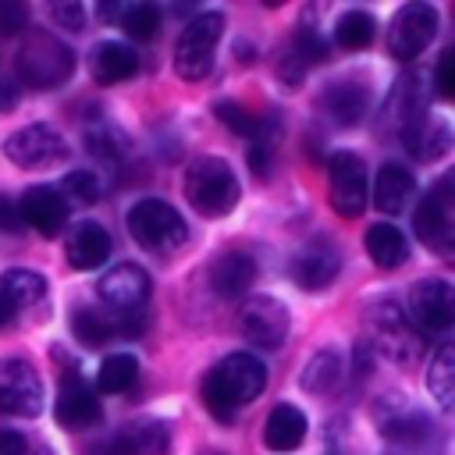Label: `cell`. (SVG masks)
<instances>
[{
    "mask_svg": "<svg viewBox=\"0 0 455 455\" xmlns=\"http://www.w3.org/2000/svg\"><path fill=\"white\" fill-rule=\"evenodd\" d=\"M363 249L370 252V259L380 267V270H395L409 259V242L405 235L395 228V224H370L366 235H363Z\"/></svg>",
    "mask_w": 455,
    "mask_h": 455,
    "instance_id": "obj_27",
    "label": "cell"
},
{
    "mask_svg": "<svg viewBox=\"0 0 455 455\" xmlns=\"http://www.w3.org/2000/svg\"><path fill=\"white\" fill-rule=\"evenodd\" d=\"M50 14H53V21H57L60 28H68V32H78V28L85 25V11H82V4H75V0L53 4Z\"/></svg>",
    "mask_w": 455,
    "mask_h": 455,
    "instance_id": "obj_42",
    "label": "cell"
},
{
    "mask_svg": "<svg viewBox=\"0 0 455 455\" xmlns=\"http://www.w3.org/2000/svg\"><path fill=\"white\" fill-rule=\"evenodd\" d=\"M4 153L18 167H46V164L60 160L68 153V146H64L60 132H53L50 124H25L7 135Z\"/></svg>",
    "mask_w": 455,
    "mask_h": 455,
    "instance_id": "obj_15",
    "label": "cell"
},
{
    "mask_svg": "<svg viewBox=\"0 0 455 455\" xmlns=\"http://www.w3.org/2000/svg\"><path fill=\"white\" fill-rule=\"evenodd\" d=\"M409 313L423 331H444L455 320L451 284L441 277H423L409 288Z\"/></svg>",
    "mask_w": 455,
    "mask_h": 455,
    "instance_id": "obj_16",
    "label": "cell"
},
{
    "mask_svg": "<svg viewBox=\"0 0 455 455\" xmlns=\"http://www.w3.org/2000/svg\"><path fill=\"white\" fill-rule=\"evenodd\" d=\"M210 455H217V451H210Z\"/></svg>",
    "mask_w": 455,
    "mask_h": 455,
    "instance_id": "obj_48",
    "label": "cell"
},
{
    "mask_svg": "<svg viewBox=\"0 0 455 455\" xmlns=\"http://www.w3.org/2000/svg\"><path fill=\"white\" fill-rule=\"evenodd\" d=\"M89 71L100 85H114V82H124L139 71V53L128 46V43H117V39H107V43H96L92 53H89Z\"/></svg>",
    "mask_w": 455,
    "mask_h": 455,
    "instance_id": "obj_25",
    "label": "cell"
},
{
    "mask_svg": "<svg viewBox=\"0 0 455 455\" xmlns=\"http://www.w3.org/2000/svg\"><path fill=\"white\" fill-rule=\"evenodd\" d=\"M427 387L441 409H451V402H455V348L451 345H441L434 352V359L427 366Z\"/></svg>",
    "mask_w": 455,
    "mask_h": 455,
    "instance_id": "obj_31",
    "label": "cell"
},
{
    "mask_svg": "<svg viewBox=\"0 0 455 455\" xmlns=\"http://www.w3.org/2000/svg\"><path fill=\"white\" fill-rule=\"evenodd\" d=\"M437 36V11L430 4H405L391 21V53L398 60L419 57Z\"/></svg>",
    "mask_w": 455,
    "mask_h": 455,
    "instance_id": "obj_14",
    "label": "cell"
},
{
    "mask_svg": "<svg viewBox=\"0 0 455 455\" xmlns=\"http://www.w3.org/2000/svg\"><path fill=\"white\" fill-rule=\"evenodd\" d=\"M117 25H121L132 39L149 43V39L160 32V11H156L153 4H121Z\"/></svg>",
    "mask_w": 455,
    "mask_h": 455,
    "instance_id": "obj_35",
    "label": "cell"
},
{
    "mask_svg": "<svg viewBox=\"0 0 455 455\" xmlns=\"http://www.w3.org/2000/svg\"><path fill=\"white\" fill-rule=\"evenodd\" d=\"M0 412L39 416L43 412V380L25 359H0Z\"/></svg>",
    "mask_w": 455,
    "mask_h": 455,
    "instance_id": "obj_10",
    "label": "cell"
},
{
    "mask_svg": "<svg viewBox=\"0 0 455 455\" xmlns=\"http://www.w3.org/2000/svg\"><path fill=\"white\" fill-rule=\"evenodd\" d=\"M377 423H380V434L387 441H402V444L423 441L434 430L430 427V416L419 412V409H412L405 398H384L377 405Z\"/></svg>",
    "mask_w": 455,
    "mask_h": 455,
    "instance_id": "obj_21",
    "label": "cell"
},
{
    "mask_svg": "<svg viewBox=\"0 0 455 455\" xmlns=\"http://www.w3.org/2000/svg\"><path fill=\"white\" fill-rule=\"evenodd\" d=\"M64 256L75 270H96L103 267V259L110 256V235L103 224L96 220H82L68 231V242H64Z\"/></svg>",
    "mask_w": 455,
    "mask_h": 455,
    "instance_id": "obj_22",
    "label": "cell"
},
{
    "mask_svg": "<svg viewBox=\"0 0 455 455\" xmlns=\"http://www.w3.org/2000/svg\"><path fill=\"white\" fill-rule=\"evenodd\" d=\"M263 387L267 366L252 352H231L203 377V405L217 423H231L242 405L263 395Z\"/></svg>",
    "mask_w": 455,
    "mask_h": 455,
    "instance_id": "obj_1",
    "label": "cell"
},
{
    "mask_svg": "<svg viewBox=\"0 0 455 455\" xmlns=\"http://www.w3.org/2000/svg\"><path fill=\"white\" fill-rule=\"evenodd\" d=\"M18 107V85L14 82H0V114H7V110H14Z\"/></svg>",
    "mask_w": 455,
    "mask_h": 455,
    "instance_id": "obj_46",
    "label": "cell"
},
{
    "mask_svg": "<svg viewBox=\"0 0 455 455\" xmlns=\"http://www.w3.org/2000/svg\"><path fill=\"white\" fill-rule=\"evenodd\" d=\"M434 85H437V96H441V100H451V96H455V46H448V50L441 53Z\"/></svg>",
    "mask_w": 455,
    "mask_h": 455,
    "instance_id": "obj_41",
    "label": "cell"
},
{
    "mask_svg": "<svg viewBox=\"0 0 455 455\" xmlns=\"http://www.w3.org/2000/svg\"><path fill=\"white\" fill-rule=\"evenodd\" d=\"M171 427L164 419H132L114 441H107V455H167Z\"/></svg>",
    "mask_w": 455,
    "mask_h": 455,
    "instance_id": "obj_20",
    "label": "cell"
},
{
    "mask_svg": "<svg viewBox=\"0 0 455 455\" xmlns=\"http://www.w3.org/2000/svg\"><path fill=\"white\" fill-rule=\"evenodd\" d=\"M320 110H323L334 124L352 128V124H359V121L366 117V110H370V89H366L363 82H355V78L331 82V85H323V92H320Z\"/></svg>",
    "mask_w": 455,
    "mask_h": 455,
    "instance_id": "obj_18",
    "label": "cell"
},
{
    "mask_svg": "<svg viewBox=\"0 0 455 455\" xmlns=\"http://www.w3.org/2000/svg\"><path fill=\"white\" fill-rule=\"evenodd\" d=\"M71 334L85 345V348H100L114 338V320L107 309L96 306H75L71 309Z\"/></svg>",
    "mask_w": 455,
    "mask_h": 455,
    "instance_id": "obj_30",
    "label": "cell"
},
{
    "mask_svg": "<svg viewBox=\"0 0 455 455\" xmlns=\"http://www.w3.org/2000/svg\"><path fill=\"white\" fill-rule=\"evenodd\" d=\"M327 192L338 217H359L366 210V164L341 149L327 160Z\"/></svg>",
    "mask_w": 455,
    "mask_h": 455,
    "instance_id": "obj_8",
    "label": "cell"
},
{
    "mask_svg": "<svg viewBox=\"0 0 455 455\" xmlns=\"http://www.w3.org/2000/svg\"><path fill=\"white\" fill-rule=\"evenodd\" d=\"M82 139H85V149H89L92 156L107 160V164H117V160L124 156V149H128L124 132L114 128L110 121H92V124L82 132Z\"/></svg>",
    "mask_w": 455,
    "mask_h": 455,
    "instance_id": "obj_33",
    "label": "cell"
},
{
    "mask_svg": "<svg viewBox=\"0 0 455 455\" xmlns=\"http://www.w3.org/2000/svg\"><path fill=\"white\" fill-rule=\"evenodd\" d=\"M28 25V7L18 0H0V36H18Z\"/></svg>",
    "mask_w": 455,
    "mask_h": 455,
    "instance_id": "obj_40",
    "label": "cell"
},
{
    "mask_svg": "<svg viewBox=\"0 0 455 455\" xmlns=\"http://www.w3.org/2000/svg\"><path fill=\"white\" fill-rule=\"evenodd\" d=\"M416 196V178L405 164L387 160L380 164V171L373 174V206L384 213H402L405 203Z\"/></svg>",
    "mask_w": 455,
    "mask_h": 455,
    "instance_id": "obj_24",
    "label": "cell"
},
{
    "mask_svg": "<svg viewBox=\"0 0 455 455\" xmlns=\"http://www.w3.org/2000/svg\"><path fill=\"white\" fill-rule=\"evenodd\" d=\"M128 231L149 252H171L188 238L185 217L164 199H139L128 210Z\"/></svg>",
    "mask_w": 455,
    "mask_h": 455,
    "instance_id": "obj_6",
    "label": "cell"
},
{
    "mask_svg": "<svg viewBox=\"0 0 455 455\" xmlns=\"http://www.w3.org/2000/svg\"><path fill=\"white\" fill-rule=\"evenodd\" d=\"M25 224H21V210H18V203L11 199V196H0V231H7V235H18Z\"/></svg>",
    "mask_w": 455,
    "mask_h": 455,
    "instance_id": "obj_43",
    "label": "cell"
},
{
    "mask_svg": "<svg viewBox=\"0 0 455 455\" xmlns=\"http://www.w3.org/2000/svg\"><path fill=\"white\" fill-rule=\"evenodd\" d=\"M36 455H53V451H50L46 444H36Z\"/></svg>",
    "mask_w": 455,
    "mask_h": 455,
    "instance_id": "obj_47",
    "label": "cell"
},
{
    "mask_svg": "<svg viewBox=\"0 0 455 455\" xmlns=\"http://www.w3.org/2000/svg\"><path fill=\"white\" fill-rule=\"evenodd\" d=\"M398 135H402L405 149H409L416 160H423V164L444 156L448 146H451V132H448V124H444L441 117L427 114V110H419L416 117H409V121L398 128Z\"/></svg>",
    "mask_w": 455,
    "mask_h": 455,
    "instance_id": "obj_19",
    "label": "cell"
},
{
    "mask_svg": "<svg viewBox=\"0 0 455 455\" xmlns=\"http://www.w3.org/2000/svg\"><path fill=\"white\" fill-rule=\"evenodd\" d=\"M57 192L64 196L68 206H71V203L92 206V203L100 199V178H96L92 171H71V174H64V181H60Z\"/></svg>",
    "mask_w": 455,
    "mask_h": 455,
    "instance_id": "obj_39",
    "label": "cell"
},
{
    "mask_svg": "<svg viewBox=\"0 0 455 455\" xmlns=\"http://www.w3.org/2000/svg\"><path fill=\"white\" fill-rule=\"evenodd\" d=\"M18 210H21V224H32L43 238H57L68 224L71 206L64 203V196L53 185H32V188L21 192Z\"/></svg>",
    "mask_w": 455,
    "mask_h": 455,
    "instance_id": "obj_17",
    "label": "cell"
},
{
    "mask_svg": "<svg viewBox=\"0 0 455 455\" xmlns=\"http://www.w3.org/2000/svg\"><path fill=\"white\" fill-rule=\"evenodd\" d=\"M96 291H100L107 313H135V309H142V306L149 302L153 281H149V274H146L142 267H135V263H117V267H110V270L100 277Z\"/></svg>",
    "mask_w": 455,
    "mask_h": 455,
    "instance_id": "obj_11",
    "label": "cell"
},
{
    "mask_svg": "<svg viewBox=\"0 0 455 455\" xmlns=\"http://www.w3.org/2000/svg\"><path fill=\"white\" fill-rule=\"evenodd\" d=\"M256 281V259L242 249H231V252H220L210 267V284L220 299H238L252 288Z\"/></svg>",
    "mask_w": 455,
    "mask_h": 455,
    "instance_id": "obj_23",
    "label": "cell"
},
{
    "mask_svg": "<svg viewBox=\"0 0 455 455\" xmlns=\"http://www.w3.org/2000/svg\"><path fill=\"white\" fill-rule=\"evenodd\" d=\"M373 36H377V21H373V14H366L359 7L345 11L334 25V39H338L341 50H363V46L373 43Z\"/></svg>",
    "mask_w": 455,
    "mask_h": 455,
    "instance_id": "obj_34",
    "label": "cell"
},
{
    "mask_svg": "<svg viewBox=\"0 0 455 455\" xmlns=\"http://www.w3.org/2000/svg\"><path fill=\"white\" fill-rule=\"evenodd\" d=\"M53 416H57V423L68 427V430H89V427H96L100 416H103L96 391L78 377L75 363H68V373L60 377V391H57V402H53Z\"/></svg>",
    "mask_w": 455,
    "mask_h": 455,
    "instance_id": "obj_12",
    "label": "cell"
},
{
    "mask_svg": "<svg viewBox=\"0 0 455 455\" xmlns=\"http://www.w3.org/2000/svg\"><path fill=\"white\" fill-rule=\"evenodd\" d=\"M139 380V359L132 352H114L100 363V373H96V387L107 391V395H121L128 391L132 384Z\"/></svg>",
    "mask_w": 455,
    "mask_h": 455,
    "instance_id": "obj_32",
    "label": "cell"
},
{
    "mask_svg": "<svg viewBox=\"0 0 455 455\" xmlns=\"http://www.w3.org/2000/svg\"><path fill=\"white\" fill-rule=\"evenodd\" d=\"M341 373H345L341 352H338V348H320V352H313V355L306 359L299 384H302V391H309V395H327V391L338 387Z\"/></svg>",
    "mask_w": 455,
    "mask_h": 455,
    "instance_id": "obj_29",
    "label": "cell"
},
{
    "mask_svg": "<svg viewBox=\"0 0 455 455\" xmlns=\"http://www.w3.org/2000/svg\"><path fill=\"white\" fill-rule=\"evenodd\" d=\"M412 228L419 235V242H427L434 252L451 256L455 245V188H451V174H444L416 206L412 213Z\"/></svg>",
    "mask_w": 455,
    "mask_h": 455,
    "instance_id": "obj_7",
    "label": "cell"
},
{
    "mask_svg": "<svg viewBox=\"0 0 455 455\" xmlns=\"http://www.w3.org/2000/svg\"><path fill=\"white\" fill-rule=\"evenodd\" d=\"M366 334H370V348L387 355L391 363H412L419 355V334L409 323V316L398 309V302L391 299H377L366 309Z\"/></svg>",
    "mask_w": 455,
    "mask_h": 455,
    "instance_id": "obj_3",
    "label": "cell"
},
{
    "mask_svg": "<svg viewBox=\"0 0 455 455\" xmlns=\"http://www.w3.org/2000/svg\"><path fill=\"white\" fill-rule=\"evenodd\" d=\"M291 281L299 284V288H306V291H320V288H327L334 277H338V270H341V249L331 242V238H323V235H316V238H309L295 256H291Z\"/></svg>",
    "mask_w": 455,
    "mask_h": 455,
    "instance_id": "obj_13",
    "label": "cell"
},
{
    "mask_svg": "<svg viewBox=\"0 0 455 455\" xmlns=\"http://www.w3.org/2000/svg\"><path fill=\"white\" fill-rule=\"evenodd\" d=\"M302 68H309V64H320V60H327V43H323V36L316 32V28H309L306 21L295 28V36H291V43L284 46Z\"/></svg>",
    "mask_w": 455,
    "mask_h": 455,
    "instance_id": "obj_37",
    "label": "cell"
},
{
    "mask_svg": "<svg viewBox=\"0 0 455 455\" xmlns=\"http://www.w3.org/2000/svg\"><path fill=\"white\" fill-rule=\"evenodd\" d=\"M306 416H302V409H295V405H288V402H281V405H274V412L267 416V423H263V441H267V448L270 451H295L302 441H306Z\"/></svg>",
    "mask_w": 455,
    "mask_h": 455,
    "instance_id": "obj_26",
    "label": "cell"
},
{
    "mask_svg": "<svg viewBox=\"0 0 455 455\" xmlns=\"http://www.w3.org/2000/svg\"><path fill=\"white\" fill-rule=\"evenodd\" d=\"M0 295L4 302L11 306V313H25V309H39L46 302V277L36 274V270H25V267H14L4 274L0 281Z\"/></svg>",
    "mask_w": 455,
    "mask_h": 455,
    "instance_id": "obj_28",
    "label": "cell"
},
{
    "mask_svg": "<svg viewBox=\"0 0 455 455\" xmlns=\"http://www.w3.org/2000/svg\"><path fill=\"white\" fill-rule=\"evenodd\" d=\"M274 142H277V124L274 121H259V132L252 135V146H249V167H252L256 178H267L270 174Z\"/></svg>",
    "mask_w": 455,
    "mask_h": 455,
    "instance_id": "obj_38",
    "label": "cell"
},
{
    "mask_svg": "<svg viewBox=\"0 0 455 455\" xmlns=\"http://www.w3.org/2000/svg\"><path fill=\"white\" fill-rule=\"evenodd\" d=\"M71 71H75V53L68 50V43H60L50 32H32L18 50V75L28 82V89H53L68 82Z\"/></svg>",
    "mask_w": 455,
    "mask_h": 455,
    "instance_id": "obj_4",
    "label": "cell"
},
{
    "mask_svg": "<svg viewBox=\"0 0 455 455\" xmlns=\"http://www.w3.org/2000/svg\"><path fill=\"white\" fill-rule=\"evenodd\" d=\"M185 199L203 217H228L242 199V185L228 160L199 156L185 174Z\"/></svg>",
    "mask_w": 455,
    "mask_h": 455,
    "instance_id": "obj_2",
    "label": "cell"
},
{
    "mask_svg": "<svg viewBox=\"0 0 455 455\" xmlns=\"http://www.w3.org/2000/svg\"><path fill=\"white\" fill-rule=\"evenodd\" d=\"M238 327H242V334H245L249 345L281 348V341L288 338L291 316H288V306L284 302H277L270 295H252L238 309Z\"/></svg>",
    "mask_w": 455,
    "mask_h": 455,
    "instance_id": "obj_9",
    "label": "cell"
},
{
    "mask_svg": "<svg viewBox=\"0 0 455 455\" xmlns=\"http://www.w3.org/2000/svg\"><path fill=\"white\" fill-rule=\"evenodd\" d=\"M213 114H217V121H220L228 132L245 135V139H252V135L259 132V121H263V117H256L249 107H242L238 100H217V103H213Z\"/></svg>",
    "mask_w": 455,
    "mask_h": 455,
    "instance_id": "obj_36",
    "label": "cell"
},
{
    "mask_svg": "<svg viewBox=\"0 0 455 455\" xmlns=\"http://www.w3.org/2000/svg\"><path fill=\"white\" fill-rule=\"evenodd\" d=\"M0 455H28V444L18 430H0Z\"/></svg>",
    "mask_w": 455,
    "mask_h": 455,
    "instance_id": "obj_44",
    "label": "cell"
},
{
    "mask_svg": "<svg viewBox=\"0 0 455 455\" xmlns=\"http://www.w3.org/2000/svg\"><path fill=\"white\" fill-rule=\"evenodd\" d=\"M370 370H373V348L363 341V345H355V373L366 377Z\"/></svg>",
    "mask_w": 455,
    "mask_h": 455,
    "instance_id": "obj_45",
    "label": "cell"
},
{
    "mask_svg": "<svg viewBox=\"0 0 455 455\" xmlns=\"http://www.w3.org/2000/svg\"><path fill=\"white\" fill-rule=\"evenodd\" d=\"M224 36V14L220 11H203L196 14L185 32L178 36V46H174V71L185 78V82H199L210 75L213 68V53H217V43Z\"/></svg>",
    "mask_w": 455,
    "mask_h": 455,
    "instance_id": "obj_5",
    "label": "cell"
}]
</instances>
